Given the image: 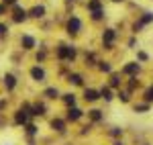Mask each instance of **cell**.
Returning <instances> with one entry per match:
<instances>
[{
  "instance_id": "52a82bcc",
  "label": "cell",
  "mask_w": 153,
  "mask_h": 145,
  "mask_svg": "<svg viewBox=\"0 0 153 145\" xmlns=\"http://www.w3.org/2000/svg\"><path fill=\"white\" fill-rule=\"evenodd\" d=\"M31 76H33L35 80H39V82H41V80L45 78V72H43L41 68H33V70H31Z\"/></svg>"
},
{
  "instance_id": "8fae6325",
  "label": "cell",
  "mask_w": 153,
  "mask_h": 145,
  "mask_svg": "<svg viewBox=\"0 0 153 145\" xmlns=\"http://www.w3.org/2000/svg\"><path fill=\"white\" fill-rule=\"evenodd\" d=\"M4 84H6V88H8V90H12V88H14V84H16L14 76H10V74H8V76L4 78Z\"/></svg>"
},
{
  "instance_id": "9c48e42d",
  "label": "cell",
  "mask_w": 153,
  "mask_h": 145,
  "mask_svg": "<svg viewBox=\"0 0 153 145\" xmlns=\"http://www.w3.org/2000/svg\"><path fill=\"white\" fill-rule=\"evenodd\" d=\"M14 121H16V125H25L27 123V112L25 110H19L16 117H14Z\"/></svg>"
},
{
  "instance_id": "ac0fdd59",
  "label": "cell",
  "mask_w": 153,
  "mask_h": 145,
  "mask_svg": "<svg viewBox=\"0 0 153 145\" xmlns=\"http://www.w3.org/2000/svg\"><path fill=\"white\" fill-rule=\"evenodd\" d=\"M100 96L104 98V100H110V98H112V92H110L108 88H102V92H100Z\"/></svg>"
},
{
  "instance_id": "2e32d148",
  "label": "cell",
  "mask_w": 153,
  "mask_h": 145,
  "mask_svg": "<svg viewBox=\"0 0 153 145\" xmlns=\"http://www.w3.org/2000/svg\"><path fill=\"white\" fill-rule=\"evenodd\" d=\"M70 82H74L76 86H82V76H78V74H74V76H70Z\"/></svg>"
},
{
  "instance_id": "f1b7e54d",
  "label": "cell",
  "mask_w": 153,
  "mask_h": 145,
  "mask_svg": "<svg viewBox=\"0 0 153 145\" xmlns=\"http://www.w3.org/2000/svg\"><path fill=\"white\" fill-rule=\"evenodd\" d=\"M139 59L145 61V59H147V53H143V51H141V53H139Z\"/></svg>"
},
{
  "instance_id": "30bf717a",
  "label": "cell",
  "mask_w": 153,
  "mask_h": 145,
  "mask_svg": "<svg viewBox=\"0 0 153 145\" xmlns=\"http://www.w3.org/2000/svg\"><path fill=\"white\" fill-rule=\"evenodd\" d=\"M43 14H45V8H43V6H35V8L31 10V16H35V19H41Z\"/></svg>"
},
{
  "instance_id": "3957f363",
  "label": "cell",
  "mask_w": 153,
  "mask_h": 145,
  "mask_svg": "<svg viewBox=\"0 0 153 145\" xmlns=\"http://www.w3.org/2000/svg\"><path fill=\"white\" fill-rule=\"evenodd\" d=\"M82 117V110L80 109H74V106H70V110H68V119L70 121H78Z\"/></svg>"
},
{
  "instance_id": "1f68e13d",
  "label": "cell",
  "mask_w": 153,
  "mask_h": 145,
  "mask_svg": "<svg viewBox=\"0 0 153 145\" xmlns=\"http://www.w3.org/2000/svg\"><path fill=\"white\" fill-rule=\"evenodd\" d=\"M16 0H4V4H14Z\"/></svg>"
},
{
  "instance_id": "277c9868",
  "label": "cell",
  "mask_w": 153,
  "mask_h": 145,
  "mask_svg": "<svg viewBox=\"0 0 153 145\" xmlns=\"http://www.w3.org/2000/svg\"><path fill=\"white\" fill-rule=\"evenodd\" d=\"M102 39H104V45H106V47H110V45H112V41H114V31H110V29L104 31V37H102Z\"/></svg>"
},
{
  "instance_id": "8992f818",
  "label": "cell",
  "mask_w": 153,
  "mask_h": 145,
  "mask_svg": "<svg viewBox=\"0 0 153 145\" xmlns=\"http://www.w3.org/2000/svg\"><path fill=\"white\" fill-rule=\"evenodd\" d=\"M123 72H125V74H137V72H139V63H135V61H133V63H127Z\"/></svg>"
},
{
  "instance_id": "484cf974",
  "label": "cell",
  "mask_w": 153,
  "mask_h": 145,
  "mask_svg": "<svg viewBox=\"0 0 153 145\" xmlns=\"http://www.w3.org/2000/svg\"><path fill=\"white\" fill-rule=\"evenodd\" d=\"M149 106L147 104H139V106H135V110H139V112H143V110H147Z\"/></svg>"
},
{
  "instance_id": "4316f807",
  "label": "cell",
  "mask_w": 153,
  "mask_h": 145,
  "mask_svg": "<svg viewBox=\"0 0 153 145\" xmlns=\"http://www.w3.org/2000/svg\"><path fill=\"white\" fill-rule=\"evenodd\" d=\"M92 16H94L96 21H98V19H102V10H96V12H94V14H92Z\"/></svg>"
},
{
  "instance_id": "5bb4252c",
  "label": "cell",
  "mask_w": 153,
  "mask_h": 145,
  "mask_svg": "<svg viewBox=\"0 0 153 145\" xmlns=\"http://www.w3.org/2000/svg\"><path fill=\"white\" fill-rule=\"evenodd\" d=\"M88 8H90V10H100V0H90V2H88Z\"/></svg>"
},
{
  "instance_id": "5b68a950",
  "label": "cell",
  "mask_w": 153,
  "mask_h": 145,
  "mask_svg": "<svg viewBox=\"0 0 153 145\" xmlns=\"http://www.w3.org/2000/svg\"><path fill=\"white\" fill-rule=\"evenodd\" d=\"M12 19H14V23H21V21L27 19V12H25L23 8H14V16H12Z\"/></svg>"
},
{
  "instance_id": "6da1fadb",
  "label": "cell",
  "mask_w": 153,
  "mask_h": 145,
  "mask_svg": "<svg viewBox=\"0 0 153 145\" xmlns=\"http://www.w3.org/2000/svg\"><path fill=\"white\" fill-rule=\"evenodd\" d=\"M57 55L61 57V59H74V57H76V49H74V47H65V45H63V47L57 49Z\"/></svg>"
},
{
  "instance_id": "4fadbf2b",
  "label": "cell",
  "mask_w": 153,
  "mask_h": 145,
  "mask_svg": "<svg viewBox=\"0 0 153 145\" xmlns=\"http://www.w3.org/2000/svg\"><path fill=\"white\" fill-rule=\"evenodd\" d=\"M51 127H53L55 131H59V133H61L65 125H63V121H59V119H55V121H51Z\"/></svg>"
},
{
  "instance_id": "d6986e66",
  "label": "cell",
  "mask_w": 153,
  "mask_h": 145,
  "mask_svg": "<svg viewBox=\"0 0 153 145\" xmlns=\"http://www.w3.org/2000/svg\"><path fill=\"white\" fill-rule=\"evenodd\" d=\"M31 110H33L31 115H43V112H45V106H43V104H37L35 109H31Z\"/></svg>"
},
{
  "instance_id": "83f0119b",
  "label": "cell",
  "mask_w": 153,
  "mask_h": 145,
  "mask_svg": "<svg viewBox=\"0 0 153 145\" xmlns=\"http://www.w3.org/2000/svg\"><path fill=\"white\" fill-rule=\"evenodd\" d=\"M118 98H120L123 102H129V96H127V94H118Z\"/></svg>"
},
{
  "instance_id": "836d02e7",
  "label": "cell",
  "mask_w": 153,
  "mask_h": 145,
  "mask_svg": "<svg viewBox=\"0 0 153 145\" xmlns=\"http://www.w3.org/2000/svg\"><path fill=\"white\" fill-rule=\"evenodd\" d=\"M114 145H123V143H114Z\"/></svg>"
},
{
  "instance_id": "44dd1931",
  "label": "cell",
  "mask_w": 153,
  "mask_h": 145,
  "mask_svg": "<svg viewBox=\"0 0 153 145\" xmlns=\"http://www.w3.org/2000/svg\"><path fill=\"white\" fill-rule=\"evenodd\" d=\"M90 117H92L94 121H100V119H102V115H100V110H92V112H90Z\"/></svg>"
},
{
  "instance_id": "603a6c76",
  "label": "cell",
  "mask_w": 153,
  "mask_h": 145,
  "mask_svg": "<svg viewBox=\"0 0 153 145\" xmlns=\"http://www.w3.org/2000/svg\"><path fill=\"white\" fill-rule=\"evenodd\" d=\"M145 98H147V102H151V100H153V88H149V90L145 92Z\"/></svg>"
},
{
  "instance_id": "ba28073f",
  "label": "cell",
  "mask_w": 153,
  "mask_h": 145,
  "mask_svg": "<svg viewBox=\"0 0 153 145\" xmlns=\"http://www.w3.org/2000/svg\"><path fill=\"white\" fill-rule=\"evenodd\" d=\"M98 96H100V94H98L96 90H86V92H84V98H86V100H90V102H94Z\"/></svg>"
},
{
  "instance_id": "d4e9b609",
  "label": "cell",
  "mask_w": 153,
  "mask_h": 145,
  "mask_svg": "<svg viewBox=\"0 0 153 145\" xmlns=\"http://www.w3.org/2000/svg\"><path fill=\"white\" fill-rule=\"evenodd\" d=\"M100 72H110V65L108 63H100Z\"/></svg>"
},
{
  "instance_id": "4dcf8cb0",
  "label": "cell",
  "mask_w": 153,
  "mask_h": 145,
  "mask_svg": "<svg viewBox=\"0 0 153 145\" xmlns=\"http://www.w3.org/2000/svg\"><path fill=\"white\" fill-rule=\"evenodd\" d=\"M4 10H6V6H4V4H0V14H2Z\"/></svg>"
},
{
  "instance_id": "d6a6232c",
  "label": "cell",
  "mask_w": 153,
  "mask_h": 145,
  "mask_svg": "<svg viewBox=\"0 0 153 145\" xmlns=\"http://www.w3.org/2000/svg\"><path fill=\"white\" fill-rule=\"evenodd\" d=\"M112 2H123V0H112Z\"/></svg>"
},
{
  "instance_id": "cb8c5ba5",
  "label": "cell",
  "mask_w": 153,
  "mask_h": 145,
  "mask_svg": "<svg viewBox=\"0 0 153 145\" xmlns=\"http://www.w3.org/2000/svg\"><path fill=\"white\" fill-rule=\"evenodd\" d=\"M35 131H37L35 125H29V127H27V133H29V135H35Z\"/></svg>"
},
{
  "instance_id": "e0dca14e",
  "label": "cell",
  "mask_w": 153,
  "mask_h": 145,
  "mask_svg": "<svg viewBox=\"0 0 153 145\" xmlns=\"http://www.w3.org/2000/svg\"><path fill=\"white\" fill-rule=\"evenodd\" d=\"M57 94H59V92L55 90V88H47V90H45V96H47V98H55Z\"/></svg>"
},
{
  "instance_id": "9a60e30c",
  "label": "cell",
  "mask_w": 153,
  "mask_h": 145,
  "mask_svg": "<svg viewBox=\"0 0 153 145\" xmlns=\"http://www.w3.org/2000/svg\"><path fill=\"white\" fill-rule=\"evenodd\" d=\"M63 102H65L68 106H74V102H76V96H74V94H65V96H63Z\"/></svg>"
},
{
  "instance_id": "7c38bea8",
  "label": "cell",
  "mask_w": 153,
  "mask_h": 145,
  "mask_svg": "<svg viewBox=\"0 0 153 145\" xmlns=\"http://www.w3.org/2000/svg\"><path fill=\"white\" fill-rule=\"evenodd\" d=\"M23 45H25V49H31L33 45H35V41H33V37L25 35V37H23Z\"/></svg>"
},
{
  "instance_id": "ffe728a7",
  "label": "cell",
  "mask_w": 153,
  "mask_h": 145,
  "mask_svg": "<svg viewBox=\"0 0 153 145\" xmlns=\"http://www.w3.org/2000/svg\"><path fill=\"white\" fill-rule=\"evenodd\" d=\"M151 21H153V14H151V12H147V14L141 19V25H147V23H151Z\"/></svg>"
},
{
  "instance_id": "7a4b0ae2",
  "label": "cell",
  "mask_w": 153,
  "mask_h": 145,
  "mask_svg": "<svg viewBox=\"0 0 153 145\" xmlns=\"http://www.w3.org/2000/svg\"><path fill=\"white\" fill-rule=\"evenodd\" d=\"M80 31V19H76V16H71L70 23H68V33L70 35H76Z\"/></svg>"
},
{
  "instance_id": "7402d4cb",
  "label": "cell",
  "mask_w": 153,
  "mask_h": 145,
  "mask_svg": "<svg viewBox=\"0 0 153 145\" xmlns=\"http://www.w3.org/2000/svg\"><path fill=\"white\" fill-rule=\"evenodd\" d=\"M118 84H120V80H118L117 76H112V78H110V86H112V88H117Z\"/></svg>"
},
{
  "instance_id": "f546056e",
  "label": "cell",
  "mask_w": 153,
  "mask_h": 145,
  "mask_svg": "<svg viewBox=\"0 0 153 145\" xmlns=\"http://www.w3.org/2000/svg\"><path fill=\"white\" fill-rule=\"evenodd\" d=\"M4 33H6V27H4V25H0V35H4Z\"/></svg>"
}]
</instances>
